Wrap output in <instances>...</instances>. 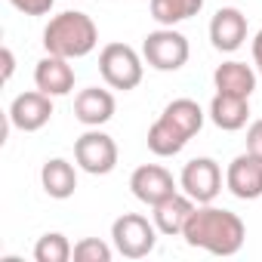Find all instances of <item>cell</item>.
<instances>
[{"instance_id":"obj_1","label":"cell","mask_w":262,"mask_h":262,"mask_svg":"<svg viewBox=\"0 0 262 262\" xmlns=\"http://www.w3.org/2000/svg\"><path fill=\"white\" fill-rule=\"evenodd\" d=\"M182 237L188 247L207 250L210 256H234L247 241V225L231 210H222L213 204H198Z\"/></svg>"},{"instance_id":"obj_2","label":"cell","mask_w":262,"mask_h":262,"mask_svg":"<svg viewBox=\"0 0 262 262\" xmlns=\"http://www.w3.org/2000/svg\"><path fill=\"white\" fill-rule=\"evenodd\" d=\"M99 47L96 22L80 10H65L53 16L43 28V50L62 59H83Z\"/></svg>"},{"instance_id":"obj_3","label":"cell","mask_w":262,"mask_h":262,"mask_svg":"<svg viewBox=\"0 0 262 262\" xmlns=\"http://www.w3.org/2000/svg\"><path fill=\"white\" fill-rule=\"evenodd\" d=\"M99 74L111 90H136L145 74V59L129 43H105L99 53Z\"/></svg>"},{"instance_id":"obj_4","label":"cell","mask_w":262,"mask_h":262,"mask_svg":"<svg viewBox=\"0 0 262 262\" xmlns=\"http://www.w3.org/2000/svg\"><path fill=\"white\" fill-rule=\"evenodd\" d=\"M158 234L155 219L148 222L142 213H123L111 222V241L123 259H145L158 247Z\"/></svg>"},{"instance_id":"obj_5","label":"cell","mask_w":262,"mask_h":262,"mask_svg":"<svg viewBox=\"0 0 262 262\" xmlns=\"http://www.w3.org/2000/svg\"><path fill=\"white\" fill-rule=\"evenodd\" d=\"M191 56L188 37L176 28H158L151 34H145L142 40V59L155 68V71H179Z\"/></svg>"},{"instance_id":"obj_6","label":"cell","mask_w":262,"mask_h":262,"mask_svg":"<svg viewBox=\"0 0 262 262\" xmlns=\"http://www.w3.org/2000/svg\"><path fill=\"white\" fill-rule=\"evenodd\" d=\"M74 161L90 176H108L117 167V142L99 126H90L74 142Z\"/></svg>"},{"instance_id":"obj_7","label":"cell","mask_w":262,"mask_h":262,"mask_svg":"<svg viewBox=\"0 0 262 262\" xmlns=\"http://www.w3.org/2000/svg\"><path fill=\"white\" fill-rule=\"evenodd\" d=\"M179 188L194 201V204H213L222 191V170L213 158H194L182 167Z\"/></svg>"},{"instance_id":"obj_8","label":"cell","mask_w":262,"mask_h":262,"mask_svg":"<svg viewBox=\"0 0 262 262\" xmlns=\"http://www.w3.org/2000/svg\"><path fill=\"white\" fill-rule=\"evenodd\" d=\"M10 117V126L22 129V133H37L43 129L53 117V96L40 93V90H28V93H19L7 111Z\"/></svg>"},{"instance_id":"obj_9","label":"cell","mask_w":262,"mask_h":262,"mask_svg":"<svg viewBox=\"0 0 262 262\" xmlns=\"http://www.w3.org/2000/svg\"><path fill=\"white\" fill-rule=\"evenodd\" d=\"M129 191H133L136 201L155 207V204L167 201L170 194H176V179L161 164H142V167L133 170V176H129Z\"/></svg>"},{"instance_id":"obj_10","label":"cell","mask_w":262,"mask_h":262,"mask_svg":"<svg viewBox=\"0 0 262 262\" xmlns=\"http://www.w3.org/2000/svg\"><path fill=\"white\" fill-rule=\"evenodd\" d=\"M225 188L237 201H256L262 198V158L253 151L237 155L225 170Z\"/></svg>"},{"instance_id":"obj_11","label":"cell","mask_w":262,"mask_h":262,"mask_svg":"<svg viewBox=\"0 0 262 262\" xmlns=\"http://www.w3.org/2000/svg\"><path fill=\"white\" fill-rule=\"evenodd\" d=\"M247 40V16L237 7H222L210 19V43L219 53H234Z\"/></svg>"},{"instance_id":"obj_12","label":"cell","mask_w":262,"mask_h":262,"mask_svg":"<svg viewBox=\"0 0 262 262\" xmlns=\"http://www.w3.org/2000/svg\"><path fill=\"white\" fill-rule=\"evenodd\" d=\"M34 86L47 96H68L74 90V68H71V59H62V56H53L47 53L37 68H34Z\"/></svg>"},{"instance_id":"obj_13","label":"cell","mask_w":262,"mask_h":262,"mask_svg":"<svg viewBox=\"0 0 262 262\" xmlns=\"http://www.w3.org/2000/svg\"><path fill=\"white\" fill-rule=\"evenodd\" d=\"M114 96L111 90H102V86H86L74 96V117L83 123V126H102L114 117Z\"/></svg>"},{"instance_id":"obj_14","label":"cell","mask_w":262,"mask_h":262,"mask_svg":"<svg viewBox=\"0 0 262 262\" xmlns=\"http://www.w3.org/2000/svg\"><path fill=\"white\" fill-rule=\"evenodd\" d=\"M194 207H198V204H194L185 191H182V194L176 191V194H170L167 201L155 204L151 210H155V225H158V231L167 234V237H182V231H185V225H188Z\"/></svg>"},{"instance_id":"obj_15","label":"cell","mask_w":262,"mask_h":262,"mask_svg":"<svg viewBox=\"0 0 262 262\" xmlns=\"http://www.w3.org/2000/svg\"><path fill=\"white\" fill-rule=\"evenodd\" d=\"M207 114H210V120L219 129H225V133H237V129H244L247 120H250V99L234 96V93H216Z\"/></svg>"},{"instance_id":"obj_16","label":"cell","mask_w":262,"mask_h":262,"mask_svg":"<svg viewBox=\"0 0 262 262\" xmlns=\"http://www.w3.org/2000/svg\"><path fill=\"white\" fill-rule=\"evenodd\" d=\"M256 80L259 74L247 65V62H222L216 71H213V86L216 93H234V96H244L250 99L253 90H256Z\"/></svg>"},{"instance_id":"obj_17","label":"cell","mask_w":262,"mask_h":262,"mask_svg":"<svg viewBox=\"0 0 262 262\" xmlns=\"http://www.w3.org/2000/svg\"><path fill=\"white\" fill-rule=\"evenodd\" d=\"M40 185L53 201H68L77 191V170L65 158H50L40 170Z\"/></svg>"},{"instance_id":"obj_18","label":"cell","mask_w":262,"mask_h":262,"mask_svg":"<svg viewBox=\"0 0 262 262\" xmlns=\"http://www.w3.org/2000/svg\"><path fill=\"white\" fill-rule=\"evenodd\" d=\"M161 117H164L173 129H179L185 139H191V136L201 133L207 114H204V108H201L194 99H173V102L161 111Z\"/></svg>"},{"instance_id":"obj_19","label":"cell","mask_w":262,"mask_h":262,"mask_svg":"<svg viewBox=\"0 0 262 262\" xmlns=\"http://www.w3.org/2000/svg\"><path fill=\"white\" fill-rule=\"evenodd\" d=\"M204 10V0H151V16L164 28H176L179 22L198 16Z\"/></svg>"},{"instance_id":"obj_20","label":"cell","mask_w":262,"mask_h":262,"mask_svg":"<svg viewBox=\"0 0 262 262\" xmlns=\"http://www.w3.org/2000/svg\"><path fill=\"white\" fill-rule=\"evenodd\" d=\"M145 142H148V151L158 155V158H173V155H179V151L188 145V139L179 133V129H173L164 117H158V120L151 123Z\"/></svg>"},{"instance_id":"obj_21","label":"cell","mask_w":262,"mask_h":262,"mask_svg":"<svg viewBox=\"0 0 262 262\" xmlns=\"http://www.w3.org/2000/svg\"><path fill=\"white\" fill-rule=\"evenodd\" d=\"M74 253L71 241L62 231H47L37 244H34V259L37 262H68Z\"/></svg>"},{"instance_id":"obj_22","label":"cell","mask_w":262,"mask_h":262,"mask_svg":"<svg viewBox=\"0 0 262 262\" xmlns=\"http://www.w3.org/2000/svg\"><path fill=\"white\" fill-rule=\"evenodd\" d=\"M111 256H114V250H111L105 241H99V237H83V241H77V244H74V253H71L74 262H111Z\"/></svg>"},{"instance_id":"obj_23","label":"cell","mask_w":262,"mask_h":262,"mask_svg":"<svg viewBox=\"0 0 262 262\" xmlns=\"http://www.w3.org/2000/svg\"><path fill=\"white\" fill-rule=\"evenodd\" d=\"M10 4H13L19 13H25V16H47V13L53 10L56 0H10Z\"/></svg>"},{"instance_id":"obj_24","label":"cell","mask_w":262,"mask_h":262,"mask_svg":"<svg viewBox=\"0 0 262 262\" xmlns=\"http://www.w3.org/2000/svg\"><path fill=\"white\" fill-rule=\"evenodd\" d=\"M247 151H253V155L262 158V117L247 126Z\"/></svg>"},{"instance_id":"obj_25","label":"cell","mask_w":262,"mask_h":262,"mask_svg":"<svg viewBox=\"0 0 262 262\" xmlns=\"http://www.w3.org/2000/svg\"><path fill=\"white\" fill-rule=\"evenodd\" d=\"M0 62H4V83H10V77H13V71H16V56H13L10 47L0 50Z\"/></svg>"},{"instance_id":"obj_26","label":"cell","mask_w":262,"mask_h":262,"mask_svg":"<svg viewBox=\"0 0 262 262\" xmlns=\"http://www.w3.org/2000/svg\"><path fill=\"white\" fill-rule=\"evenodd\" d=\"M253 62H256V74L262 77V28H259V34L253 37Z\"/></svg>"}]
</instances>
